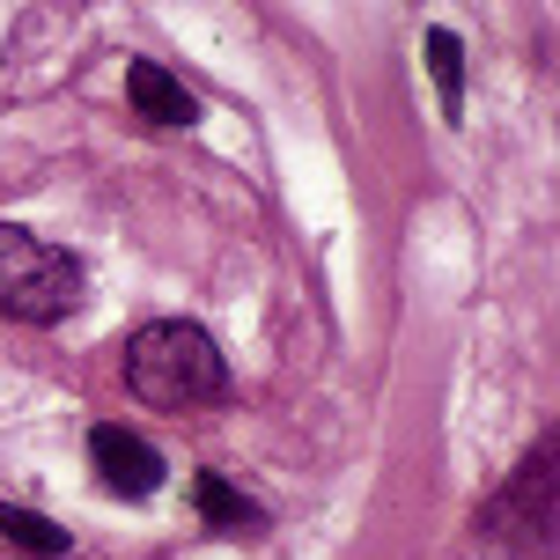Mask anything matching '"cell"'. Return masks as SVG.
Masks as SVG:
<instances>
[{
  "mask_svg": "<svg viewBox=\"0 0 560 560\" xmlns=\"http://www.w3.org/2000/svg\"><path fill=\"white\" fill-rule=\"evenodd\" d=\"M118 369H126V392L155 413H192V406H214L229 392V362L214 332H199L185 317H155L140 325L126 347H118Z\"/></svg>",
  "mask_w": 560,
  "mask_h": 560,
  "instance_id": "cell-1",
  "label": "cell"
},
{
  "mask_svg": "<svg viewBox=\"0 0 560 560\" xmlns=\"http://www.w3.org/2000/svg\"><path fill=\"white\" fill-rule=\"evenodd\" d=\"M0 538L30 560H59L74 546V532H59L52 516H37V509H23V502H0Z\"/></svg>",
  "mask_w": 560,
  "mask_h": 560,
  "instance_id": "cell-7",
  "label": "cell"
},
{
  "mask_svg": "<svg viewBox=\"0 0 560 560\" xmlns=\"http://www.w3.org/2000/svg\"><path fill=\"white\" fill-rule=\"evenodd\" d=\"M428 74H435V96H443V118L465 112V37L457 30H428Z\"/></svg>",
  "mask_w": 560,
  "mask_h": 560,
  "instance_id": "cell-8",
  "label": "cell"
},
{
  "mask_svg": "<svg viewBox=\"0 0 560 560\" xmlns=\"http://www.w3.org/2000/svg\"><path fill=\"white\" fill-rule=\"evenodd\" d=\"M479 532L502 546H532V538L546 546V532H553V435H538V450L509 472V487L479 509Z\"/></svg>",
  "mask_w": 560,
  "mask_h": 560,
  "instance_id": "cell-3",
  "label": "cell"
},
{
  "mask_svg": "<svg viewBox=\"0 0 560 560\" xmlns=\"http://www.w3.org/2000/svg\"><path fill=\"white\" fill-rule=\"evenodd\" d=\"M126 104H133L148 126H199V96L170 67H155V59H133L126 67Z\"/></svg>",
  "mask_w": 560,
  "mask_h": 560,
  "instance_id": "cell-5",
  "label": "cell"
},
{
  "mask_svg": "<svg viewBox=\"0 0 560 560\" xmlns=\"http://www.w3.org/2000/svg\"><path fill=\"white\" fill-rule=\"evenodd\" d=\"M192 502H199V516H207V532H222V538H266V509H258L229 472H199L192 479Z\"/></svg>",
  "mask_w": 560,
  "mask_h": 560,
  "instance_id": "cell-6",
  "label": "cell"
},
{
  "mask_svg": "<svg viewBox=\"0 0 560 560\" xmlns=\"http://www.w3.org/2000/svg\"><path fill=\"white\" fill-rule=\"evenodd\" d=\"M89 465L104 479V494H118V502H148L170 472L163 450L148 443V435H133V428H118V420H104V428L89 435Z\"/></svg>",
  "mask_w": 560,
  "mask_h": 560,
  "instance_id": "cell-4",
  "label": "cell"
},
{
  "mask_svg": "<svg viewBox=\"0 0 560 560\" xmlns=\"http://www.w3.org/2000/svg\"><path fill=\"white\" fill-rule=\"evenodd\" d=\"M82 295H89L82 258L45 244L37 229L0 222V310L15 325H59V317L82 310Z\"/></svg>",
  "mask_w": 560,
  "mask_h": 560,
  "instance_id": "cell-2",
  "label": "cell"
}]
</instances>
